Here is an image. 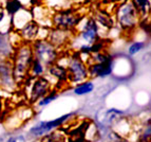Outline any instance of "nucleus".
<instances>
[{"instance_id":"f257e3e1","label":"nucleus","mask_w":151,"mask_h":142,"mask_svg":"<svg viewBox=\"0 0 151 142\" xmlns=\"http://www.w3.org/2000/svg\"><path fill=\"white\" fill-rule=\"evenodd\" d=\"M113 16L115 25L121 29L122 32L126 34L134 32L141 20L139 13L136 12L130 0H124L123 2L116 5Z\"/></svg>"},{"instance_id":"f03ea898","label":"nucleus","mask_w":151,"mask_h":142,"mask_svg":"<svg viewBox=\"0 0 151 142\" xmlns=\"http://www.w3.org/2000/svg\"><path fill=\"white\" fill-rule=\"evenodd\" d=\"M83 18L85 15L76 9L61 8L52 15L51 23L54 29L75 33Z\"/></svg>"},{"instance_id":"7ed1b4c3","label":"nucleus","mask_w":151,"mask_h":142,"mask_svg":"<svg viewBox=\"0 0 151 142\" xmlns=\"http://www.w3.org/2000/svg\"><path fill=\"white\" fill-rule=\"evenodd\" d=\"M65 66L68 70L70 85L75 86L77 84L83 83L89 79L88 64L77 51L70 54L67 57V64Z\"/></svg>"},{"instance_id":"20e7f679","label":"nucleus","mask_w":151,"mask_h":142,"mask_svg":"<svg viewBox=\"0 0 151 142\" xmlns=\"http://www.w3.org/2000/svg\"><path fill=\"white\" fill-rule=\"evenodd\" d=\"M34 53L32 46L23 45L18 49L15 54V61L13 66V75L15 82H21L30 73V68L32 66Z\"/></svg>"},{"instance_id":"39448f33","label":"nucleus","mask_w":151,"mask_h":142,"mask_svg":"<svg viewBox=\"0 0 151 142\" xmlns=\"http://www.w3.org/2000/svg\"><path fill=\"white\" fill-rule=\"evenodd\" d=\"M34 57L45 67L57 63L61 57L60 51L54 47L48 39H36L32 46Z\"/></svg>"},{"instance_id":"423d86ee","label":"nucleus","mask_w":151,"mask_h":142,"mask_svg":"<svg viewBox=\"0 0 151 142\" xmlns=\"http://www.w3.org/2000/svg\"><path fill=\"white\" fill-rule=\"evenodd\" d=\"M74 114H67L60 116V117L56 118L53 120H49V121H40L36 123L33 127H31V130H29V134L34 138L42 137L45 135L49 134V133L56 130L57 128L61 127L63 125L67 124L69 122V120L73 117Z\"/></svg>"},{"instance_id":"0eeeda50","label":"nucleus","mask_w":151,"mask_h":142,"mask_svg":"<svg viewBox=\"0 0 151 142\" xmlns=\"http://www.w3.org/2000/svg\"><path fill=\"white\" fill-rule=\"evenodd\" d=\"M78 28L79 30H78L77 36L83 41L81 45H92L98 39H101V35H99L101 29L92 16L83 18V20L81 21Z\"/></svg>"},{"instance_id":"6e6552de","label":"nucleus","mask_w":151,"mask_h":142,"mask_svg":"<svg viewBox=\"0 0 151 142\" xmlns=\"http://www.w3.org/2000/svg\"><path fill=\"white\" fill-rule=\"evenodd\" d=\"M52 82L45 78V76H39L35 78L31 86L30 91V101L32 103H37L40 101L43 96H45L52 90Z\"/></svg>"},{"instance_id":"1a4fd4ad","label":"nucleus","mask_w":151,"mask_h":142,"mask_svg":"<svg viewBox=\"0 0 151 142\" xmlns=\"http://www.w3.org/2000/svg\"><path fill=\"white\" fill-rule=\"evenodd\" d=\"M47 72L49 75H51L56 81V89L59 90V86L65 87L70 85L69 84V76L68 70L65 65L58 61L57 63H54L53 65L47 67Z\"/></svg>"},{"instance_id":"9d476101","label":"nucleus","mask_w":151,"mask_h":142,"mask_svg":"<svg viewBox=\"0 0 151 142\" xmlns=\"http://www.w3.org/2000/svg\"><path fill=\"white\" fill-rule=\"evenodd\" d=\"M114 61L109 63H88L89 78H106L113 71Z\"/></svg>"},{"instance_id":"9b49d317","label":"nucleus","mask_w":151,"mask_h":142,"mask_svg":"<svg viewBox=\"0 0 151 142\" xmlns=\"http://www.w3.org/2000/svg\"><path fill=\"white\" fill-rule=\"evenodd\" d=\"M93 19L96 21L99 29L104 28L105 30L110 31L114 28L115 25V19L114 16L110 12L106 10H97L96 12L93 13Z\"/></svg>"},{"instance_id":"f8f14e48","label":"nucleus","mask_w":151,"mask_h":142,"mask_svg":"<svg viewBox=\"0 0 151 142\" xmlns=\"http://www.w3.org/2000/svg\"><path fill=\"white\" fill-rule=\"evenodd\" d=\"M70 34H72L71 32H67V31L58 30V29L52 28L50 34H49L48 41H50L54 47L60 51L61 48L67 45L70 41Z\"/></svg>"},{"instance_id":"ddd939ff","label":"nucleus","mask_w":151,"mask_h":142,"mask_svg":"<svg viewBox=\"0 0 151 142\" xmlns=\"http://www.w3.org/2000/svg\"><path fill=\"white\" fill-rule=\"evenodd\" d=\"M40 31V25H38L37 21L31 20L28 21L23 25V28H21V36L24 38L25 41H36L38 34Z\"/></svg>"},{"instance_id":"4468645a","label":"nucleus","mask_w":151,"mask_h":142,"mask_svg":"<svg viewBox=\"0 0 151 142\" xmlns=\"http://www.w3.org/2000/svg\"><path fill=\"white\" fill-rule=\"evenodd\" d=\"M15 83L13 75V68L8 64H0V84L4 87H12Z\"/></svg>"},{"instance_id":"2eb2a0df","label":"nucleus","mask_w":151,"mask_h":142,"mask_svg":"<svg viewBox=\"0 0 151 142\" xmlns=\"http://www.w3.org/2000/svg\"><path fill=\"white\" fill-rule=\"evenodd\" d=\"M141 19L149 18L151 15V0H130Z\"/></svg>"},{"instance_id":"dca6fc26","label":"nucleus","mask_w":151,"mask_h":142,"mask_svg":"<svg viewBox=\"0 0 151 142\" xmlns=\"http://www.w3.org/2000/svg\"><path fill=\"white\" fill-rule=\"evenodd\" d=\"M94 83L93 82L87 81L83 82V83H79L75 86H73V93L75 96H86V94H89L94 90Z\"/></svg>"},{"instance_id":"f3484780","label":"nucleus","mask_w":151,"mask_h":142,"mask_svg":"<svg viewBox=\"0 0 151 142\" xmlns=\"http://www.w3.org/2000/svg\"><path fill=\"white\" fill-rule=\"evenodd\" d=\"M122 114H123V112L121 110H117V109H109V110H107V112H105L104 119L101 122H103L104 125H107V126L113 125V123H115L121 118Z\"/></svg>"},{"instance_id":"a211bd4d","label":"nucleus","mask_w":151,"mask_h":142,"mask_svg":"<svg viewBox=\"0 0 151 142\" xmlns=\"http://www.w3.org/2000/svg\"><path fill=\"white\" fill-rule=\"evenodd\" d=\"M45 72H47V67L34 57L32 66H31V68H30L31 75H32L33 78H39V76H43V74H45Z\"/></svg>"},{"instance_id":"6ab92c4d","label":"nucleus","mask_w":151,"mask_h":142,"mask_svg":"<svg viewBox=\"0 0 151 142\" xmlns=\"http://www.w3.org/2000/svg\"><path fill=\"white\" fill-rule=\"evenodd\" d=\"M58 94H59V90H57L56 88H53L52 90H51L50 92H49L48 94L45 96H43L42 99L40 100V101L37 102V105L40 108H42V107H45L48 106L49 104H51L53 101H55L56 99L58 98Z\"/></svg>"},{"instance_id":"aec40b11","label":"nucleus","mask_w":151,"mask_h":142,"mask_svg":"<svg viewBox=\"0 0 151 142\" xmlns=\"http://www.w3.org/2000/svg\"><path fill=\"white\" fill-rule=\"evenodd\" d=\"M139 142H151V119L148 120L142 127Z\"/></svg>"},{"instance_id":"412c9836","label":"nucleus","mask_w":151,"mask_h":142,"mask_svg":"<svg viewBox=\"0 0 151 142\" xmlns=\"http://www.w3.org/2000/svg\"><path fill=\"white\" fill-rule=\"evenodd\" d=\"M65 139L63 136V130H53L40 138V142H60Z\"/></svg>"},{"instance_id":"4be33fe9","label":"nucleus","mask_w":151,"mask_h":142,"mask_svg":"<svg viewBox=\"0 0 151 142\" xmlns=\"http://www.w3.org/2000/svg\"><path fill=\"white\" fill-rule=\"evenodd\" d=\"M22 9V3L19 0H8L6 2V11L10 15H14L18 11H20Z\"/></svg>"},{"instance_id":"5701e85b","label":"nucleus","mask_w":151,"mask_h":142,"mask_svg":"<svg viewBox=\"0 0 151 142\" xmlns=\"http://www.w3.org/2000/svg\"><path fill=\"white\" fill-rule=\"evenodd\" d=\"M144 33L146 34V36L148 38H151V19L149 18H144V19H141L139 23V27Z\"/></svg>"},{"instance_id":"b1692460","label":"nucleus","mask_w":151,"mask_h":142,"mask_svg":"<svg viewBox=\"0 0 151 142\" xmlns=\"http://www.w3.org/2000/svg\"><path fill=\"white\" fill-rule=\"evenodd\" d=\"M144 47H145V43L144 41H135V43H131L130 47L128 48V53L130 55H134V54L139 53V51L143 50Z\"/></svg>"},{"instance_id":"393cba45","label":"nucleus","mask_w":151,"mask_h":142,"mask_svg":"<svg viewBox=\"0 0 151 142\" xmlns=\"http://www.w3.org/2000/svg\"><path fill=\"white\" fill-rule=\"evenodd\" d=\"M11 50L10 48V43H9L8 38L2 36L0 37V53L1 54H6L9 53Z\"/></svg>"},{"instance_id":"a878e982","label":"nucleus","mask_w":151,"mask_h":142,"mask_svg":"<svg viewBox=\"0 0 151 142\" xmlns=\"http://www.w3.org/2000/svg\"><path fill=\"white\" fill-rule=\"evenodd\" d=\"M105 1H107L106 3H117V4H119L124 0H105Z\"/></svg>"},{"instance_id":"bb28decb","label":"nucleus","mask_w":151,"mask_h":142,"mask_svg":"<svg viewBox=\"0 0 151 142\" xmlns=\"http://www.w3.org/2000/svg\"><path fill=\"white\" fill-rule=\"evenodd\" d=\"M3 17H4V11H3L2 7H0V21L2 20Z\"/></svg>"},{"instance_id":"cd10ccee","label":"nucleus","mask_w":151,"mask_h":142,"mask_svg":"<svg viewBox=\"0 0 151 142\" xmlns=\"http://www.w3.org/2000/svg\"><path fill=\"white\" fill-rule=\"evenodd\" d=\"M71 1H73V2H81L83 0H71Z\"/></svg>"},{"instance_id":"c85d7f7f","label":"nucleus","mask_w":151,"mask_h":142,"mask_svg":"<svg viewBox=\"0 0 151 142\" xmlns=\"http://www.w3.org/2000/svg\"><path fill=\"white\" fill-rule=\"evenodd\" d=\"M1 107H2V102H1V99H0V112H1Z\"/></svg>"}]
</instances>
